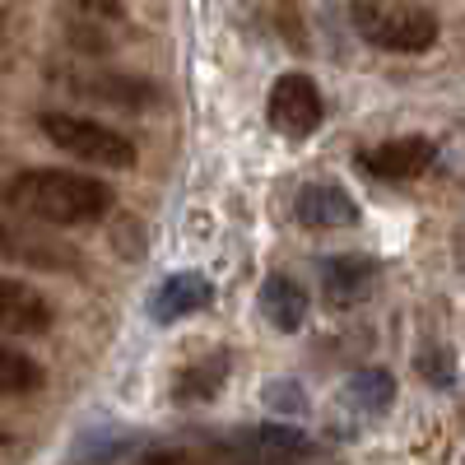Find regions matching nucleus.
Here are the masks:
<instances>
[{
  "label": "nucleus",
  "instance_id": "423d86ee",
  "mask_svg": "<svg viewBox=\"0 0 465 465\" xmlns=\"http://www.w3.org/2000/svg\"><path fill=\"white\" fill-rule=\"evenodd\" d=\"M0 331L5 335H47L52 331V302L28 289L24 280L0 275Z\"/></svg>",
  "mask_w": 465,
  "mask_h": 465
},
{
  "label": "nucleus",
  "instance_id": "9b49d317",
  "mask_svg": "<svg viewBox=\"0 0 465 465\" xmlns=\"http://www.w3.org/2000/svg\"><path fill=\"white\" fill-rule=\"evenodd\" d=\"M261 312H265V322L275 326V331L293 335V331H302L307 312H312V302H307V289H298L289 275H270L261 284Z\"/></svg>",
  "mask_w": 465,
  "mask_h": 465
},
{
  "label": "nucleus",
  "instance_id": "39448f33",
  "mask_svg": "<svg viewBox=\"0 0 465 465\" xmlns=\"http://www.w3.org/2000/svg\"><path fill=\"white\" fill-rule=\"evenodd\" d=\"M438 159V140L429 135H401V140H386L377 149H363L359 153V168L377 182H410V177H423Z\"/></svg>",
  "mask_w": 465,
  "mask_h": 465
},
{
  "label": "nucleus",
  "instance_id": "f8f14e48",
  "mask_svg": "<svg viewBox=\"0 0 465 465\" xmlns=\"http://www.w3.org/2000/svg\"><path fill=\"white\" fill-rule=\"evenodd\" d=\"M322 289H326V302H335V307L363 302L368 289H372V261H363V256H331V261H322Z\"/></svg>",
  "mask_w": 465,
  "mask_h": 465
},
{
  "label": "nucleus",
  "instance_id": "0eeeda50",
  "mask_svg": "<svg viewBox=\"0 0 465 465\" xmlns=\"http://www.w3.org/2000/svg\"><path fill=\"white\" fill-rule=\"evenodd\" d=\"M293 214L302 228H354L359 223V205L354 196H349L344 186L335 182H312V186H302L298 191V201H293Z\"/></svg>",
  "mask_w": 465,
  "mask_h": 465
},
{
  "label": "nucleus",
  "instance_id": "2eb2a0df",
  "mask_svg": "<svg viewBox=\"0 0 465 465\" xmlns=\"http://www.w3.org/2000/svg\"><path fill=\"white\" fill-rule=\"evenodd\" d=\"M223 372H228L223 359H205V363H196V368H186V372L177 377V396H182V401H205V396H214V386L223 381Z\"/></svg>",
  "mask_w": 465,
  "mask_h": 465
},
{
  "label": "nucleus",
  "instance_id": "ddd939ff",
  "mask_svg": "<svg viewBox=\"0 0 465 465\" xmlns=\"http://www.w3.org/2000/svg\"><path fill=\"white\" fill-rule=\"evenodd\" d=\"M80 94L103 98V103H112V107H149V103H153V89H149V84L122 80V74H98V80H84Z\"/></svg>",
  "mask_w": 465,
  "mask_h": 465
},
{
  "label": "nucleus",
  "instance_id": "6ab92c4d",
  "mask_svg": "<svg viewBox=\"0 0 465 465\" xmlns=\"http://www.w3.org/2000/svg\"><path fill=\"white\" fill-rule=\"evenodd\" d=\"M10 442V433H5V423H0V447H5Z\"/></svg>",
  "mask_w": 465,
  "mask_h": 465
},
{
  "label": "nucleus",
  "instance_id": "1a4fd4ad",
  "mask_svg": "<svg viewBox=\"0 0 465 465\" xmlns=\"http://www.w3.org/2000/svg\"><path fill=\"white\" fill-rule=\"evenodd\" d=\"M210 298H214V284L205 275H196V270H186V275H173V280H163L159 289H153L149 317L159 326H168V322H182L191 312H201V307H210Z\"/></svg>",
  "mask_w": 465,
  "mask_h": 465
},
{
  "label": "nucleus",
  "instance_id": "f3484780",
  "mask_svg": "<svg viewBox=\"0 0 465 465\" xmlns=\"http://www.w3.org/2000/svg\"><path fill=\"white\" fill-rule=\"evenodd\" d=\"M419 372H423V381H433V386H451L456 381L451 349H423V354H419Z\"/></svg>",
  "mask_w": 465,
  "mask_h": 465
},
{
  "label": "nucleus",
  "instance_id": "dca6fc26",
  "mask_svg": "<svg viewBox=\"0 0 465 465\" xmlns=\"http://www.w3.org/2000/svg\"><path fill=\"white\" fill-rule=\"evenodd\" d=\"M265 405L275 410V414H302L307 410V396H302L298 381H270L265 386Z\"/></svg>",
  "mask_w": 465,
  "mask_h": 465
},
{
  "label": "nucleus",
  "instance_id": "9d476101",
  "mask_svg": "<svg viewBox=\"0 0 465 465\" xmlns=\"http://www.w3.org/2000/svg\"><path fill=\"white\" fill-rule=\"evenodd\" d=\"M340 401H344V410H354L359 419H377V414L391 410V401H396V377L386 368H359V372L344 377Z\"/></svg>",
  "mask_w": 465,
  "mask_h": 465
},
{
  "label": "nucleus",
  "instance_id": "7ed1b4c3",
  "mask_svg": "<svg viewBox=\"0 0 465 465\" xmlns=\"http://www.w3.org/2000/svg\"><path fill=\"white\" fill-rule=\"evenodd\" d=\"M349 15H354L359 37H368V43L381 47V52L414 56V52H429L438 43V19L429 10H386V5H377V0H359Z\"/></svg>",
  "mask_w": 465,
  "mask_h": 465
},
{
  "label": "nucleus",
  "instance_id": "f03ea898",
  "mask_svg": "<svg viewBox=\"0 0 465 465\" xmlns=\"http://www.w3.org/2000/svg\"><path fill=\"white\" fill-rule=\"evenodd\" d=\"M37 126H43V135L56 149H65L70 159H84L94 168H131L135 163V144L122 131L94 122V116H80V112H43V116H37Z\"/></svg>",
  "mask_w": 465,
  "mask_h": 465
},
{
  "label": "nucleus",
  "instance_id": "6e6552de",
  "mask_svg": "<svg viewBox=\"0 0 465 465\" xmlns=\"http://www.w3.org/2000/svg\"><path fill=\"white\" fill-rule=\"evenodd\" d=\"M0 256H5V261H24V265H37V270H70V265H74L70 247L43 238V232H33L28 219H15V214L0 223Z\"/></svg>",
  "mask_w": 465,
  "mask_h": 465
},
{
  "label": "nucleus",
  "instance_id": "f257e3e1",
  "mask_svg": "<svg viewBox=\"0 0 465 465\" xmlns=\"http://www.w3.org/2000/svg\"><path fill=\"white\" fill-rule=\"evenodd\" d=\"M0 205H5V214L28 219V223L70 228V223L103 219L112 210V186L84 173H65V168H28L5 182Z\"/></svg>",
  "mask_w": 465,
  "mask_h": 465
},
{
  "label": "nucleus",
  "instance_id": "a211bd4d",
  "mask_svg": "<svg viewBox=\"0 0 465 465\" xmlns=\"http://www.w3.org/2000/svg\"><path fill=\"white\" fill-rule=\"evenodd\" d=\"M135 465H182V451H149V456H140Z\"/></svg>",
  "mask_w": 465,
  "mask_h": 465
},
{
  "label": "nucleus",
  "instance_id": "4468645a",
  "mask_svg": "<svg viewBox=\"0 0 465 465\" xmlns=\"http://www.w3.org/2000/svg\"><path fill=\"white\" fill-rule=\"evenodd\" d=\"M43 386V368H37L28 354L0 344V396H28Z\"/></svg>",
  "mask_w": 465,
  "mask_h": 465
},
{
  "label": "nucleus",
  "instance_id": "20e7f679",
  "mask_svg": "<svg viewBox=\"0 0 465 465\" xmlns=\"http://www.w3.org/2000/svg\"><path fill=\"white\" fill-rule=\"evenodd\" d=\"M322 116H326L322 89L307 74H280L275 89H270V126L289 140H302L322 126Z\"/></svg>",
  "mask_w": 465,
  "mask_h": 465
}]
</instances>
